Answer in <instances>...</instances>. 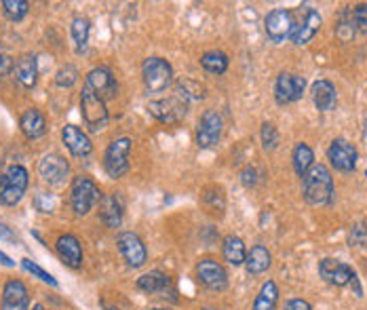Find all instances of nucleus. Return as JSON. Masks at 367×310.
Listing matches in <instances>:
<instances>
[{
	"label": "nucleus",
	"instance_id": "obj_43",
	"mask_svg": "<svg viewBox=\"0 0 367 310\" xmlns=\"http://www.w3.org/2000/svg\"><path fill=\"white\" fill-rule=\"evenodd\" d=\"M32 310H45V306H42V304H34V306H32Z\"/></svg>",
	"mask_w": 367,
	"mask_h": 310
},
{
	"label": "nucleus",
	"instance_id": "obj_28",
	"mask_svg": "<svg viewBox=\"0 0 367 310\" xmlns=\"http://www.w3.org/2000/svg\"><path fill=\"white\" fill-rule=\"evenodd\" d=\"M279 304V290L274 281H266L253 302V310H274Z\"/></svg>",
	"mask_w": 367,
	"mask_h": 310
},
{
	"label": "nucleus",
	"instance_id": "obj_36",
	"mask_svg": "<svg viewBox=\"0 0 367 310\" xmlns=\"http://www.w3.org/2000/svg\"><path fill=\"white\" fill-rule=\"evenodd\" d=\"M262 146H264V150H276V146H279V131L272 123L262 125Z\"/></svg>",
	"mask_w": 367,
	"mask_h": 310
},
{
	"label": "nucleus",
	"instance_id": "obj_1",
	"mask_svg": "<svg viewBox=\"0 0 367 310\" xmlns=\"http://www.w3.org/2000/svg\"><path fill=\"white\" fill-rule=\"evenodd\" d=\"M302 194L304 201L313 207L330 205L334 198V177L323 162H315L302 175Z\"/></svg>",
	"mask_w": 367,
	"mask_h": 310
},
{
	"label": "nucleus",
	"instance_id": "obj_37",
	"mask_svg": "<svg viewBox=\"0 0 367 310\" xmlns=\"http://www.w3.org/2000/svg\"><path fill=\"white\" fill-rule=\"evenodd\" d=\"M351 19H353L355 32L367 34V4L366 2H361V4H357L355 8H351Z\"/></svg>",
	"mask_w": 367,
	"mask_h": 310
},
{
	"label": "nucleus",
	"instance_id": "obj_30",
	"mask_svg": "<svg viewBox=\"0 0 367 310\" xmlns=\"http://www.w3.org/2000/svg\"><path fill=\"white\" fill-rule=\"evenodd\" d=\"M291 162H293V171L302 177L313 165H315V153L308 144L300 142L296 148H293V155H291Z\"/></svg>",
	"mask_w": 367,
	"mask_h": 310
},
{
	"label": "nucleus",
	"instance_id": "obj_7",
	"mask_svg": "<svg viewBox=\"0 0 367 310\" xmlns=\"http://www.w3.org/2000/svg\"><path fill=\"white\" fill-rule=\"evenodd\" d=\"M148 112L165 125H177L180 121L186 119L188 104L177 95L167 97V100H152L148 104Z\"/></svg>",
	"mask_w": 367,
	"mask_h": 310
},
{
	"label": "nucleus",
	"instance_id": "obj_34",
	"mask_svg": "<svg viewBox=\"0 0 367 310\" xmlns=\"http://www.w3.org/2000/svg\"><path fill=\"white\" fill-rule=\"evenodd\" d=\"M78 81V70L74 66H64L57 74H55V85L62 89H70L72 85H76Z\"/></svg>",
	"mask_w": 367,
	"mask_h": 310
},
{
	"label": "nucleus",
	"instance_id": "obj_17",
	"mask_svg": "<svg viewBox=\"0 0 367 310\" xmlns=\"http://www.w3.org/2000/svg\"><path fill=\"white\" fill-rule=\"evenodd\" d=\"M319 275L325 283L334 285V287H346L351 285L353 277L357 275L349 264L340 262V260H334V258H325L321 260L319 264Z\"/></svg>",
	"mask_w": 367,
	"mask_h": 310
},
{
	"label": "nucleus",
	"instance_id": "obj_23",
	"mask_svg": "<svg viewBox=\"0 0 367 310\" xmlns=\"http://www.w3.org/2000/svg\"><path fill=\"white\" fill-rule=\"evenodd\" d=\"M100 217L108 228H119L122 222V198L119 194L102 196L100 201Z\"/></svg>",
	"mask_w": 367,
	"mask_h": 310
},
{
	"label": "nucleus",
	"instance_id": "obj_3",
	"mask_svg": "<svg viewBox=\"0 0 367 310\" xmlns=\"http://www.w3.org/2000/svg\"><path fill=\"white\" fill-rule=\"evenodd\" d=\"M102 201V192L91 177L78 175L70 186V205L76 215H87Z\"/></svg>",
	"mask_w": 367,
	"mask_h": 310
},
{
	"label": "nucleus",
	"instance_id": "obj_42",
	"mask_svg": "<svg viewBox=\"0 0 367 310\" xmlns=\"http://www.w3.org/2000/svg\"><path fill=\"white\" fill-rule=\"evenodd\" d=\"M0 264H4V266H15V262H13L6 254H2V251H0Z\"/></svg>",
	"mask_w": 367,
	"mask_h": 310
},
{
	"label": "nucleus",
	"instance_id": "obj_27",
	"mask_svg": "<svg viewBox=\"0 0 367 310\" xmlns=\"http://www.w3.org/2000/svg\"><path fill=\"white\" fill-rule=\"evenodd\" d=\"M222 256L224 260L231 264V266H241L247 260V249H245V243L241 237H226L224 243H222Z\"/></svg>",
	"mask_w": 367,
	"mask_h": 310
},
{
	"label": "nucleus",
	"instance_id": "obj_29",
	"mask_svg": "<svg viewBox=\"0 0 367 310\" xmlns=\"http://www.w3.org/2000/svg\"><path fill=\"white\" fill-rule=\"evenodd\" d=\"M201 66L209 74H224L228 70V55L224 51H207L201 55Z\"/></svg>",
	"mask_w": 367,
	"mask_h": 310
},
{
	"label": "nucleus",
	"instance_id": "obj_39",
	"mask_svg": "<svg viewBox=\"0 0 367 310\" xmlns=\"http://www.w3.org/2000/svg\"><path fill=\"white\" fill-rule=\"evenodd\" d=\"M241 181H243L247 188L255 186V181H257V171H255L253 167H247L243 173H241Z\"/></svg>",
	"mask_w": 367,
	"mask_h": 310
},
{
	"label": "nucleus",
	"instance_id": "obj_8",
	"mask_svg": "<svg viewBox=\"0 0 367 310\" xmlns=\"http://www.w3.org/2000/svg\"><path fill=\"white\" fill-rule=\"evenodd\" d=\"M224 121L218 110H205L197 125V144L199 148H214L222 140Z\"/></svg>",
	"mask_w": 367,
	"mask_h": 310
},
{
	"label": "nucleus",
	"instance_id": "obj_44",
	"mask_svg": "<svg viewBox=\"0 0 367 310\" xmlns=\"http://www.w3.org/2000/svg\"><path fill=\"white\" fill-rule=\"evenodd\" d=\"M106 310H121V309H115V306H110V309H106Z\"/></svg>",
	"mask_w": 367,
	"mask_h": 310
},
{
	"label": "nucleus",
	"instance_id": "obj_24",
	"mask_svg": "<svg viewBox=\"0 0 367 310\" xmlns=\"http://www.w3.org/2000/svg\"><path fill=\"white\" fill-rule=\"evenodd\" d=\"M15 78L19 81V85L23 89H32L38 81V61H36V55L28 53L23 57L17 59L15 64Z\"/></svg>",
	"mask_w": 367,
	"mask_h": 310
},
{
	"label": "nucleus",
	"instance_id": "obj_5",
	"mask_svg": "<svg viewBox=\"0 0 367 310\" xmlns=\"http://www.w3.org/2000/svg\"><path fill=\"white\" fill-rule=\"evenodd\" d=\"M81 114H83L87 127H89L93 133L106 129V125H108L106 102H104L102 97H98L87 85L83 87V93H81Z\"/></svg>",
	"mask_w": 367,
	"mask_h": 310
},
{
	"label": "nucleus",
	"instance_id": "obj_46",
	"mask_svg": "<svg viewBox=\"0 0 367 310\" xmlns=\"http://www.w3.org/2000/svg\"><path fill=\"white\" fill-rule=\"evenodd\" d=\"M205 310H214V309H205Z\"/></svg>",
	"mask_w": 367,
	"mask_h": 310
},
{
	"label": "nucleus",
	"instance_id": "obj_33",
	"mask_svg": "<svg viewBox=\"0 0 367 310\" xmlns=\"http://www.w3.org/2000/svg\"><path fill=\"white\" fill-rule=\"evenodd\" d=\"M349 245L351 247H359V249H366L367 247V222H357L351 226V232H349Z\"/></svg>",
	"mask_w": 367,
	"mask_h": 310
},
{
	"label": "nucleus",
	"instance_id": "obj_13",
	"mask_svg": "<svg viewBox=\"0 0 367 310\" xmlns=\"http://www.w3.org/2000/svg\"><path fill=\"white\" fill-rule=\"evenodd\" d=\"M300 15H302V17L296 19V32H293V36H291L293 44H298V47L310 42V40L315 38V34L319 32L321 23H323L319 11H315V8L308 6V4L300 6Z\"/></svg>",
	"mask_w": 367,
	"mask_h": 310
},
{
	"label": "nucleus",
	"instance_id": "obj_38",
	"mask_svg": "<svg viewBox=\"0 0 367 310\" xmlns=\"http://www.w3.org/2000/svg\"><path fill=\"white\" fill-rule=\"evenodd\" d=\"M203 201H205V205H207L214 213H218V211L222 213V211H224V196H222V192H220L218 188H216L214 194L207 190V192L203 194Z\"/></svg>",
	"mask_w": 367,
	"mask_h": 310
},
{
	"label": "nucleus",
	"instance_id": "obj_11",
	"mask_svg": "<svg viewBox=\"0 0 367 310\" xmlns=\"http://www.w3.org/2000/svg\"><path fill=\"white\" fill-rule=\"evenodd\" d=\"M327 158H330V162H332V167H334L336 171L351 173V171L357 169L359 153H357V148H355L349 140L336 138V140L332 142L330 150H327Z\"/></svg>",
	"mask_w": 367,
	"mask_h": 310
},
{
	"label": "nucleus",
	"instance_id": "obj_47",
	"mask_svg": "<svg viewBox=\"0 0 367 310\" xmlns=\"http://www.w3.org/2000/svg\"><path fill=\"white\" fill-rule=\"evenodd\" d=\"M366 175H367V171H366Z\"/></svg>",
	"mask_w": 367,
	"mask_h": 310
},
{
	"label": "nucleus",
	"instance_id": "obj_45",
	"mask_svg": "<svg viewBox=\"0 0 367 310\" xmlns=\"http://www.w3.org/2000/svg\"><path fill=\"white\" fill-rule=\"evenodd\" d=\"M150 310H169V309H150Z\"/></svg>",
	"mask_w": 367,
	"mask_h": 310
},
{
	"label": "nucleus",
	"instance_id": "obj_14",
	"mask_svg": "<svg viewBox=\"0 0 367 310\" xmlns=\"http://www.w3.org/2000/svg\"><path fill=\"white\" fill-rule=\"evenodd\" d=\"M197 279L201 281V285H205L207 290L211 292H224L228 287V275H226V268L207 258V260H201L197 264Z\"/></svg>",
	"mask_w": 367,
	"mask_h": 310
},
{
	"label": "nucleus",
	"instance_id": "obj_6",
	"mask_svg": "<svg viewBox=\"0 0 367 310\" xmlns=\"http://www.w3.org/2000/svg\"><path fill=\"white\" fill-rule=\"evenodd\" d=\"M264 30H266V36L274 44L285 42L296 32V13L289 11V8H274V11H270L266 15V19H264Z\"/></svg>",
	"mask_w": 367,
	"mask_h": 310
},
{
	"label": "nucleus",
	"instance_id": "obj_25",
	"mask_svg": "<svg viewBox=\"0 0 367 310\" xmlns=\"http://www.w3.org/2000/svg\"><path fill=\"white\" fill-rule=\"evenodd\" d=\"M270 264H272V256H270V251L264 245H253L247 251L245 266H247L249 275H262V273H266L270 268Z\"/></svg>",
	"mask_w": 367,
	"mask_h": 310
},
{
	"label": "nucleus",
	"instance_id": "obj_31",
	"mask_svg": "<svg viewBox=\"0 0 367 310\" xmlns=\"http://www.w3.org/2000/svg\"><path fill=\"white\" fill-rule=\"evenodd\" d=\"M70 34H72V40L76 44V51L81 53L87 42H89V34H91V23L87 17H74L72 19V25H70Z\"/></svg>",
	"mask_w": 367,
	"mask_h": 310
},
{
	"label": "nucleus",
	"instance_id": "obj_22",
	"mask_svg": "<svg viewBox=\"0 0 367 310\" xmlns=\"http://www.w3.org/2000/svg\"><path fill=\"white\" fill-rule=\"evenodd\" d=\"M19 127H21V133L28 140H38V138H42L47 133V121H45L42 112H38L36 108H28L21 114Z\"/></svg>",
	"mask_w": 367,
	"mask_h": 310
},
{
	"label": "nucleus",
	"instance_id": "obj_2",
	"mask_svg": "<svg viewBox=\"0 0 367 310\" xmlns=\"http://www.w3.org/2000/svg\"><path fill=\"white\" fill-rule=\"evenodd\" d=\"M28 169L21 165H11L4 169V173H0V203L6 207H15L25 190H28Z\"/></svg>",
	"mask_w": 367,
	"mask_h": 310
},
{
	"label": "nucleus",
	"instance_id": "obj_40",
	"mask_svg": "<svg viewBox=\"0 0 367 310\" xmlns=\"http://www.w3.org/2000/svg\"><path fill=\"white\" fill-rule=\"evenodd\" d=\"M285 310H313V306L306 302V300H300V298H291L285 302Z\"/></svg>",
	"mask_w": 367,
	"mask_h": 310
},
{
	"label": "nucleus",
	"instance_id": "obj_10",
	"mask_svg": "<svg viewBox=\"0 0 367 310\" xmlns=\"http://www.w3.org/2000/svg\"><path fill=\"white\" fill-rule=\"evenodd\" d=\"M304 89H306L304 76H298L291 72H281L276 76V83H274V100L281 106L293 104L304 95Z\"/></svg>",
	"mask_w": 367,
	"mask_h": 310
},
{
	"label": "nucleus",
	"instance_id": "obj_20",
	"mask_svg": "<svg viewBox=\"0 0 367 310\" xmlns=\"http://www.w3.org/2000/svg\"><path fill=\"white\" fill-rule=\"evenodd\" d=\"M55 249L66 266H70V268L83 266V245L74 234H62L55 243Z\"/></svg>",
	"mask_w": 367,
	"mask_h": 310
},
{
	"label": "nucleus",
	"instance_id": "obj_21",
	"mask_svg": "<svg viewBox=\"0 0 367 310\" xmlns=\"http://www.w3.org/2000/svg\"><path fill=\"white\" fill-rule=\"evenodd\" d=\"M310 95H313V104L319 112H332L338 104V91L334 87L332 81H317L310 89Z\"/></svg>",
	"mask_w": 367,
	"mask_h": 310
},
{
	"label": "nucleus",
	"instance_id": "obj_35",
	"mask_svg": "<svg viewBox=\"0 0 367 310\" xmlns=\"http://www.w3.org/2000/svg\"><path fill=\"white\" fill-rule=\"evenodd\" d=\"M21 268L25 270V273H30V275H34L36 279H40L42 283H49V285H53V287H57V281L47 273V270H42L38 264H34L32 260H28V258H23L21 260Z\"/></svg>",
	"mask_w": 367,
	"mask_h": 310
},
{
	"label": "nucleus",
	"instance_id": "obj_16",
	"mask_svg": "<svg viewBox=\"0 0 367 310\" xmlns=\"http://www.w3.org/2000/svg\"><path fill=\"white\" fill-rule=\"evenodd\" d=\"M98 97H102L104 102L115 100L119 95V83L112 76V72L108 68H93L87 74V83H85Z\"/></svg>",
	"mask_w": 367,
	"mask_h": 310
},
{
	"label": "nucleus",
	"instance_id": "obj_32",
	"mask_svg": "<svg viewBox=\"0 0 367 310\" xmlns=\"http://www.w3.org/2000/svg\"><path fill=\"white\" fill-rule=\"evenodd\" d=\"M30 4L25 0H2V11L11 21H21L28 15Z\"/></svg>",
	"mask_w": 367,
	"mask_h": 310
},
{
	"label": "nucleus",
	"instance_id": "obj_12",
	"mask_svg": "<svg viewBox=\"0 0 367 310\" xmlns=\"http://www.w3.org/2000/svg\"><path fill=\"white\" fill-rule=\"evenodd\" d=\"M117 245H119V251L129 268H141L146 264L148 251H146L144 241L135 232H121L117 237Z\"/></svg>",
	"mask_w": 367,
	"mask_h": 310
},
{
	"label": "nucleus",
	"instance_id": "obj_9",
	"mask_svg": "<svg viewBox=\"0 0 367 310\" xmlns=\"http://www.w3.org/2000/svg\"><path fill=\"white\" fill-rule=\"evenodd\" d=\"M129 153H131L129 138H119L110 142V146L104 153V169L110 177L119 179L129 171Z\"/></svg>",
	"mask_w": 367,
	"mask_h": 310
},
{
	"label": "nucleus",
	"instance_id": "obj_19",
	"mask_svg": "<svg viewBox=\"0 0 367 310\" xmlns=\"http://www.w3.org/2000/svg\"><path fill=\"white\" fill-rule=\"evenodd\" d=\"M62 140L66 144V148L70 150L72 156H87L93 150V142L91 138L76 125H66L62 129Z\"/></svg>",
	"mask_w": 367,
	"mask_h": 310
},
{
	"label": "nucleus",
	"instance_id": "obj_41",
	"mask_svg": "<svg viewBox=\"0 0 367 310\" xmlns=\"http://www.w3.org/2000/svg\"><path fill=\"white\" fill-rule=\"evenodd\" d=\"M11 70H15L13 59H11L8 55H2V53H0V78H2V76H6Z\"/></svg>",
	"mask_w": 367,
	"mask_h": 310
},
{
	"label": "nucleus",
	"instance_id": "obj_4",
	"mask_svg": "<svg viewBox=\"0 0 367 310\" xmlns=\"http://www.w3.org/2000/svg\"><path fill=\"white\" fill-rule=\"evenodd\" d=\"M144 85L150 93H161L173 83V68L163 57H148L141 66Z\"/></svg>",
	"mask_w": 367,
	"mask_h": 310
},
{
	"label": "nucleus",
	"instance_id": "obj_15",
	"mask_svg": "<svg viewBox=\"0 0 367 310\" xmlns=\"http://www.w3.org/2000/svg\"><path fill=\"white\" fill-rule=\"evenodd\" d=\"M38 175L49 186H64L70 175V165L64 156L45 155L38 162Z\"/></svg>",
	"mask_w": 367,
	"mask_h": 310
},
{
	"label": "nucleus",
	"instance_id": "obj_18",
	"mask_svg": "<svg viewBox=\"0 0 367 310\" xmlns=\"http://www.w3.org/2000/svg\"><path fill=\"white\" fill-rule=\"evenodd\" d=\"M30 306V296L25 285L19 279H11L4 283L2 290V304L0 310H28Z\"/></svg>",
	"mask_w": 367,
	"mask_h": 310
},
{
	"label": "nucleus",
	"instance_id": "obj_26",
	"mask_svg": "<svg viewBox=\"0 0 367 310\" xmlns=\"http://www.w3.org/2000/svg\"><path fill=\"white\" fill-rule=\"evenodd\" d=\"M171 285V279L161 270H150L137 279V287L146 294H163Z\"/></svg>",
	"mask_w": 367,
	"mask_h": 310
}]
</instances>
